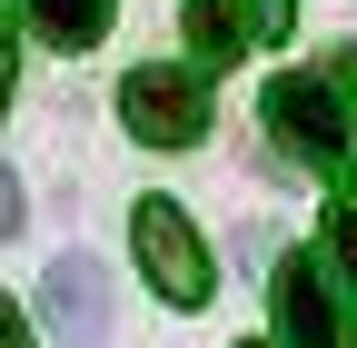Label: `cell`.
Returning a JSON list of instances; mask_svg holds the SVG:
<instances>
[{"mask_svg": "<svg viewBox=\"0 0 357 348\" xmlns=\"http://www.w3.org/2000/svg\"><path fill=\"white\" fill-rule=\"evenodd\" d=\"M268 129L298 169H337L357 140V50H337L328 70H288L268 80Z\"/></svg>", "mask_w": 357, "mask_h": 348, "instance_id": "cell-1", "label": "cell"}, {"mask_svg": "<svg viewBox=\"0 0 357 348\" xmlns=\"http://www.w3.org/2000/svg\"><path fill=\"white\" fill-rule=\"evenodd\" d=\"M129 239H139V269H149V289L169 309H208L218 269H208V239L178 219V199H139L129 209Z\"/></svg>", "mask_w": 357, "mask_h": 348, "instance_id": "cell-2", "label": "cell"}, {"mask_svg": "<svg viewBox=\"0 0 357 348\" xmlns=\"http://www.w3.org/2000/svg\"><path fill=\"white\" fill-rule=\"evenodd\" d=\"M119 119H129V140H149V150H189V140H208V90L189 70L149 60V70L119 80Z\"/></svg>", "mask_w": 357, "mask_h": 348, "instance_id": "cell-3", "label": "cell"}, {"mask_svg": "<svg viewBox=\"0 0 357 348\" xmlns=\"http://www.w3.org/2000/svg\"><path fill=\"white\" fill-rule=\"evenodd\" d=\"M278 338L288 348H347V319H337V289H328V259H307V249H288L278 259Z\"/></svg>", "mask_w": 357, "mask_h": 348, "instance_id": "cell-4", "label": "cell"}, {"mask_svg": "<svg viewBox=\"0 0 357 348\" xmlns=\"http://www.w3.org/2000/svg\"><path fill=\"white\" fill-rule=\"evenodd\" d=\"M40 309H50V328H60L70 348H100V338H109V279H100V259H50Z\"/></svg>", "mask_w": 357, "mask_h": 348, "instance_id": "cell-5", "label": "cell"}, {"mask_svg": "<svg viewBox=\"0 0 357 348\" xmlns=\"http://www.w3.org/2000/svg\"><path fill=\"white\" fill-rule=\"evenodd\" d=\"M189 50L218 70V60H238V50H258V40H248V10H238V0H189Z\"/></svg>", "mask_w": 357, "mask_h": 348, "instance_id": "cell-6", "label": "cell"}, {"mask_svg": "<svg viewBox=\"0 0 357 348\" xmlns=\"http://www.w3.org/2000/svg\"><path fill=\"white\" fill-rule=\"evenodd\" d=\"M40 40H60V50H89V40L109 30V0H20Z\"/></svg>", "mask_w": 357, "mask_h": 348, "instance_id": "cell-7", "label": "cell"}, {"mask_svg": "<svg viewBox=\"0 0 357 348\" xmlns=\"http://www.w3.org/2000/svg\"><path fill=\"white\" fill-rule=\"evenodd\" d=\"M328 269L357 289V199H337V209H328Z\"/></svg>", "mask_w": 357, "mask_h": 348, "instance_id": "cell-8", "label": "cell"}, {"mask_svg": "<svg viewBox=\"0 0 357 348\" xmlns=\"http://www.w3.org/2000/svg\"><path fill=\"white\" fill-rule=\"evenodd\" d=\"M238 10H248V40L268 50V40H288V20H298V0H238Z\"/></svg>", "mask_w": 357, "mask_h": 348, "instance_id": "cell-9", "label": "cell"}, {"mask_svg": "<svg viewBox=\"0 0 357 348\" xmlns=\"http://www.w3.org/2000/svg\"><path fill=\"white\" fill-rule=\"evenodd\" d=\"M0 239H20V180H10V159H0Z\"/></svg>", "mask_w": 357, "mask_h": 348, "instance_id": "cell-10", "label": "cell"}, {"mask_svg": "<svg viewBox=\"0 0 357 348\" xmlns=\"http://www.w3.org/2000/svg\"><path fill=\"white\" fill-rule=\"evenodd\" d=\"M10 70H20V30L0 20V110H10Z\"/></svg>", "mask_w": 357, "mask_h": 348, "instance_id": "cell-11", "label": "cell"}, {"mask_svg": "<svg viewBox=\"0 0 357 348\" xmlns=\"http://www.w3.org/2000/svg\"><path fill=\"white\" fill-rule=\"evenodd\" d=\"M0 348H30V328H20V309L0 298Z\"/></svg>", "mask_w": 357, "mask_h": 348, "instance_id": "cell-12", "label": "cell"}, {"mask_svg": "<svg viewBox=\"0 0 357 348\" xmlns=\"http://www.w3.org/2000/svg\"><path fill=\"white\" fill-rule=\"evenodd\" d=\"M248 348H258V338H248Z\"/></svg>", "mask_w": 357, "mask_h": 348, "instance_id": "cell-13", "label": "cell"}]
</instances>
